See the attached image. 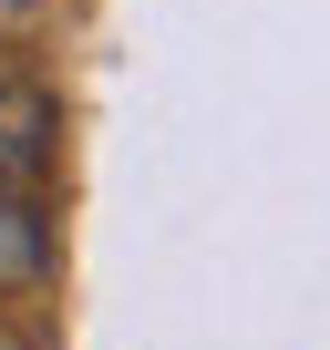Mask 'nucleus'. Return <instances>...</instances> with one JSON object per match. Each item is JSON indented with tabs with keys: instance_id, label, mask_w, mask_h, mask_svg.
Masks as SVG:
<instances>
[{
	"instance_id": "1",
	"label": "nucleus",
	"mask_w": 330,
	"mask_h": 350,
	"mask_svg": "<svg viewBox=\"0 0 330 350\" xmlns=\"http://www.w3.org/2000/svg\"><path fill=\"white\" fill-rule=\"evenodd\" d=\"M31 258H42V227H31V206H21L11 186H0V278H21Z\"/></svg>"
},
{
	"instance_id": "2",
	"label": "nucleus",
	"mask_w": 330,
	"mask_h": 350,
	"mask_svg": "<svg viewBox=\"0 0 330 350\" xmlns=\"http://www.w3.org/2000/svg\"><path fill=\"white\" fill-rule=\"evenodd\" d=\"M0 11H42V0H0Z\"/></svg>"
}]
</instances>
